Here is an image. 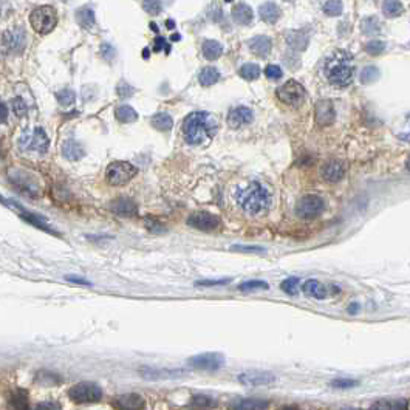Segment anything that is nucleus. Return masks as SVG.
<instances>
[{
  "label": "nucleus",
  "mask_w": 410,
  "mask_h": 410,
  "mask_svg": "<svg viewBox=\"0 0 410 410\" xmlns=\"http://www.w3.org/2000/svg\"><path fill=\"white\" fill-rule=\"evenodd\" d=\"M234 197L238 207L248 215H260L271 206V194L259 181H251L238 187Z\"/></svg>",
  "instance_id": "obj_1"
},
{
  "label": "nucleus",
  "mask_w": 410,
  "mask_h": 410,
  "mask_svg": "<svg viewBox=\"0 0 410 410\" xmlns=\"http://www.w3.org/2000/svg\"><path fill=\"white\" fill-rule=\"evenodd\" d=\"M353 60L347 51H334L323 62V75L333 87L345 88L353 82Z\"/></svg>",
  "instance_id": "obj_2"
},
{
  "label": "nucleus",
  "mask_w": 410,
  "mask_h": 410,
  "mask_svg": "<svg viewBox=\"0 0 410 410\" xmlns=\"http://www.w3.org/2000/svg\"><path fill=\"white\" fill-rule=\"evenodd\" d=\"M217 132V119L205 112H194L187 115L183 122V133L189 144H205Z\"/></svg>",
  "instance_id": "obj_3"
},
{
  "label": "nucleus",
  "mask_w": 410,
  "mask_h": 410,
  "mask_svg": "<svg viewBox=\"0 0 410 410\" xmlns=\"http://www.w3.org/2000/svg\"><path fill=\"white\" fill-rule=\"evenodd\" d=\"M29 24L33 29L39 34H48L51 33L58 25V13L53 6L42 5L33 9L29 14Z\"/></svg>",
  "instance_id": "obj_4"
},
{
  "label": "nucleus",
  "mask_w": 410,
  "mask_h": 410,
  "mask_svg": "<svg viewBox=\"0 0 410 410\" xmlns=\"http://www.w3.org/2000/svg\"><path fill=\"white\" fill-rule=\"evenodd\" d=\"M19 146L22 147L24 150H29V152H39V153H45L50 147V140L45 133L44 129L40 127H34L25 130L19 138Z\"/></svg>",
  "instance_id": "obj_5"
},
{
  "label": "nucleus",
  "mask_w": 410,
  "mask_h": 410,
  "mask_svg": "<svg viewBox=\"0 0 410 410\" xmlns=\"http://www.w3.org/2000/svg\"><path fill=\"white\" fill-rule=\"evenodd\" d=\"M138 169L129 161H113L107 167V181L112 186H124L135 178Z\"/></svg>",
  "instance_id": "obj_6"
},
{
  "label": "nucleus",
  "mask_w": 410,
  "mask_h": 410,
  "mask_svg": "<svg viewBox=\"0 0 410 410\" xmlns=\"http://www.w3.org/2000/svg\"><path fill=\"white\" fill-rule=\"evenodd\" d=\"M305 96H307V93H305V88L302 87V84H299L297 81H288L285 84H282V86L277 88V98L285 104V106L290 107H300Z\"/></svg>",
  "instance_id": "obj_7"
},
{
  "label": "nucleus",
  "mask_w": 410,
  "mask_h": 410,
  "mask_svg": "<svg viewBox=\"0 0 410 410\" xmlns=\"http://www.w3.org/2000/svg\"><path fill=\"white\" fill-rule=\"evenodd\" d=\"M68 396L78 404L98 403L102 398V390L94 382H78L68 390Z\"/></svg>",
  "instance_id": "obj_8"
},
{
  "label": "nucleus",
  "mask_w": 410,
  "mask_h": 410,
  "mask_svg": "<svg viewBox=\"0 0 410 410\" xmlns=\"http://www.w3.org/2000/svg\"><path fill=\"white\" fill-rule=\"evenodd\" d=\"M325 211V202L319 195H305L296 205V214L303 220L318 218Z\"/></svg>",
  "instance_id": "obj_9"
},
{
  "label": "nucleus",
  "mask_w": 410,
  "mask_h": 410,
  "mask_svg": "<svg viewBox=\"0 0 410 410\" xmlns=\"http://www.w3.org/2000/svg\"><path fill=\"white\" fill-rule=\"evenodd\" d=\"M223 362L225 359L220 353H202L189 359V365L197 370H205V372L218 370L223 365Z\"/></svg>",
  "instance_id": "obj_10"
},
{
  "label": "nucleus",
  "mask_w": 410,
  "mask_h": 410,
  "mask_svg": "<svg viewBox=\"0 0 410 410\" xmlns=\"http://www.w3.org/2000/svg\"><path fill=\"white\" fill-rule=\"evenodd\" d=\"M0 45H2V50L5 53H9V55L20 53V51H24V48H25V31H22L20 28L6 31V33L2 36Z\"/></svg>",
  "instance_id": "obj_11"
},
{
  "label": "nucleus",
  "mask_w": 410,
  "mask_h": 410,
  "mask_svg": "<svg viewBox=\"0 0 410 410\" xmlns=\"http://www.w3.org/2000/svg\"><path fill=\"white\" fill-rule=\"evenodd\" d=\"M187 225L191 228H195L198 231H205V233H209V231H214L220 226V218L211 212H194L189 215L187 218Z\"/></svg>",
  "instance_id": "obj_12"
},
{
  "label": "nucleus",
  "mask_w": 410,
  "mask_h": 410,
  "mask_svg": "<svg viewBox=\"0 0 410 410\" xmlns=\"http://www.w3.org/2000/svg\"><path fill=\"white\" fill-rule=\"evenodd\" d=\"M113 407L117 410H144L146 401L138 393H127L121 395L113 399Z\"/></svg>",
  "instance_id": "obj_13"
},
{
  "label": "nucleus",
  "mask_w": 410,
  "mask_h": 410,
  "mask_svg": "<svg viewBox=\"0 0 410 410\" xmlns=\"http://www.w3.org/2000/svg\"><path fill=\"white\" fill-rule=\"evenodd\" d=\"M238 382L251 387L269 385L276 382V376L266 372H248V373H241L238 376Z\"/></svg>",
  "instance_id": "obj_14"
},
{
  "label": "nucleus",
  "mask_w": 410,
  "mask_h": 410,
  "mask_svg": "<svg viewBox=\"0 0 410 410\" xmlns=\"http://www.w3.org/2000/svg\"><path fill=\"white\" fill-rule=\"evenodd\" d=\"M344 174H345V169H344L342 163L338 160H330L327 163H323L321 167V176L328 183L341 181L344 178Z\"/></svg>",
  "instance_id": "obj_15"
},
{
  "label": "nucleus",
  "mask_w": 410,
  "mask_h": 410,
  "mask_svg": "<svg viewBox=\"0 0 410 410\" xmlns=\"http://www.w3.org/2000/svg\"><path fill=\"white\" fill-rule=\"evenodd\" d=\"M269 403L259 398H238L231 401L228 410H268Z\"/></svg>",
  "instance_id": "obj_16"
},
{
  "label": "nucleus",
  "mask_w": 410,
  "mask_h": 410,
  "mask_svg": "<svg viewBox=\"0 0 410 410\" xmlns=\"http://www.w3.org/2000/svg\"><path fill=\"white\" fill-rule=\"evenodd\" d=\"M252 121V112L248 107L238 106L231 109L228 113V125L231 129H240L241 125L249 124Z\"/></svg>",
  "instance_id": "obj_17"
},
{
  "label": "nucleus",
  "mask_w": 410,
  "mask_h": 410,
  "mask_svg": "<svg viewBox=\"0 0 410 410\" xmlns=\"http://www.w3.org/2000/svg\"><path fill=\"white\" fill-rule=\"evenodd\" d=\"M334 106L330 101H319L316 104V121L319 122V125H330L331 122H334Z\"/></svg>",
  "instance_id": "obj_18"
},
{
  "label": "nucleus",
  "mask_w": 410,
  "mask_h": 410,
  "mask_svg": "<svg viewBox=\"0 0 410 410\" xmlns=\"http://www.w3.org/2000/svg\"><path fill=\"white\" fill-rule=\"evenodd\" d=\"M285 40L293 51H303V50H307V47L310 44V36L305 33V31L294 29V31H288L285 36Z\"/></svg>",
  "instance_id": "obj_19"
},
{
  "label": "nucleus",
  "mask_w": 410,
  "mask_h": 410,
  "mask_svg": "<svg viewBox=\"0 0 410 410\" xmlns=\"http://www.w3.org/2000/svg\"><path fill=\"white\" fill-rule=\"evenodd\" d=\"M248 45H249V50L254 53L256 56H260V58H265L269 55V51L272 48V44H271V39L265 34H260V36H256V37H252L248 40Z\"/></svg>",
  "instance_id": "obj_20"
},
{
  "label": "nucleus",
  "mask_w": 410,
  "mask_h": 410,
  "mask_svg": "<svg viewBox=\"0 0 410 410\" xmlns=\"http://www.w3.org/2000/svg\"><path fill=\"white\" fill-rule=\"evenodd\" d=\"M302 293L305 294V296H308V297H313V299H325L327 297V288H325L322 283L316 279H308V280H305L303 282V285H302Z\"/></svg>",
  "instance_id": "obj_21"
},
{
  "label": "nucleus",
  "mask_w": 410,
  "mask_h": 410,
  "mask_svg": "<svg viewBox=\"0 0 410 410\" xmlns=\"http://www.w3.org/2000/svg\"><path fill=\"white\" fill-rule=\"evenodd\" d=\"M110 209L115 212V214H118V215H124V217H132L136 214V205L132 202L130 198H118V200H115V202H112L110 205Z\"/></svg>",
  "instance_id": "obj_22"
},
{
  "label": "nucleus",
  "mask_w": 410,
  "mask_h": 410,
  "mask_svg": "<svg viewBox=\"0 0 410 410\" xmlns=\"http://www.w3.org/2000/svg\"><path fill=\"white\" fill-rule=\"evenodd\" d=\"M233 19L238 25H251L252 19H254V13H252L251 6L246 3H238L233 8Z\"/></svg>",
  "instance_id": "obj_23"
},
{
  "label": "nucleus",
  "mask_w": 410,
  "mask_h": 410,
  "mask_svg": "<svg viewBox=\"0 0 410 410\" xmlns=\"http://www.w3.org/2000/svg\"><path fill=\"white\" fill-rule=\"evenodd\" d=\"M62 155L65 156L67 160L70 161H78L81 160L84 155H86V150H84V147L75 141V140H67L62 146Z\"/></svg>",
  "instance_id": "obj_24"
},
{
  "label": "nucleus",
  "mask_w": 410,
  "mask_h": 410,
  "mask_svg": "<svg viewBox=\"0 0 410 410\" xmlns=\"http://www.w3.org/2000/svg\"><path fill=\"white\" fill-rule=\"evenodd\" d=\"M259 14L262 20L266 24H276L280 17V8L274 2H265L264 5H260Z\"/></svg>",
  "instance_id": "obj_25"
},
{
  "label": "nucleus",
  "mask_w": 410,
  "mask_h": 410,
  "mask_svg": "<svg viewBox=\"0 0 410 410\" xmlns=\"http://www.w3.org/2000/svg\"><path fill=\"white\" fill-rule=\"evenodd\" d=\"M370 410H409V403L406 399H380Z\"/></svg>",
  "instance_id": "obj_26"
},
{
  "label": "nucleus",
  "mask_w": 410,
  "mask_h": 410,
  "mask_svg": "<svg viewBox=\"0 0 410 410\" xmlns=\"http://www.w3.org/2000/svg\"><path fill=\"white\" fill-rule=\"evenodd\" d=\"M202 50H203V56L207 60H215L223 53V47L217 40H205Z\"/></svg>",
  "instance_id": "obj_27"
},
{
  "label": "nucleus",
  "mask_w": 410,
  "mask_h": 410,
  "mask_svg": "<svg viewBox=\"0 0 410 410\" xmlns=\"http://www.w3.org/2000/svg\"><path fill=\"white\" fill-rule=\"evenodd\" d=\"M220 79V71L215 67H205L202 71H200L198 81L203 87H211L215 82H218Z\"/></svg>",
  "instance_id": "obj_28"
},
{
  "label": "nucleus",
  "mask_w": 410,
  "mask_h": 410,
  "mask_svg": "<svg viewBox=\"0 0 410 410\" xmlns=\"http://www.w3.org/2000/svg\"><path fill=\"white\" fill-rule=\"evenodd\" d=\"M152 125L160 132H167L172 129L174 119L171 115H167V113H156L152 118Z\"/></svg>",
  "instance_id": "obj_29"
},
{
  "label": "nucleus",
  "mask_w": 410,
  "mask_h": 410,
  "mask_svg": "<svg viewBox=\"0 0 410 410\" xmlns=\"http://www.w3.org/2000/svg\"><path fill=\"white\" fill-rule=\"evenodd\" d=\"M76 20L82 28H91L94 25V13L91 11V8L87 6L79 8L76 13Z\"/></svg>",
  "instance_id": "obj_30"
},
{
  "label": "nucleus",
  "mask_w": 410,
  "mask_h": 410,
  "mask_svg": "<svg viewBox=\"0 0 410 410\" xmlns=\"http://www.w3.org/2000/svg\"><path fill=\"white\" fill-rule=\"evenodd\" d=\"M404 6L399 0H384L382 2V13L387 17H398L399 14H403Z\"/></svg>",
  "instance_id": "obj_31"
},
{
  "label": "nucleus",
  "mask_w": 410,
  "mask_h": 410,
  "mask_svg": "<svg viewBox=\"0 0 410 410\" xmlns=\"http://www.w3.org/2000/svg\"><path fill=\"white\" fill-rule=\"evenodd\" d=\"M117 118H118V121H121L124 124H130L138 119V113H136V110L130 106H119L117 109Z\"/></svg>",
  "instance_id": "obj_32"
},
{
  "label": "nucleus",
  "mask_w": 410,
  "mask_h": 410,
  "mask_svg": "<svg viewBox=\"0 0 410 410\" xmlns=\"http://www.w3.org/2000/svg\"><path fill=\"white\" fill-rule=\"evenodd\" d=\"M215 406H217V403L214 401V399L209 398V396H205V395L194 396L192 398V404H191V407L194 410H211Z\"/></svg>",
  "instance_id": "obj_33"
},
{
  "label": "nucleus",
  "mask_w": 410,
  "mask_h": 410,
  "mask_svg": "<svg viewBox=\"0 0 410 410\" xmlns=\"http://www.w3.org/2000/svg\"><path fill=\"white\" fill-rule=\"evenodd\" d=\"M260 67L257 64H245V65H241L240 70H238V75L246 79V81H254L260 76Z\"/></svg>",
  "instance_id": "obj_34"
},
{
  "label": "nucleus",
  "mask_w": 410,
  "mask_h": 410,
  "mask_svg": "<svg viewBox=\"0 0 410 410\" xmlns=\"http://www.w3.org/2000/svg\"><path fill=\"white\" fill-rule=\"evenodd\" d=\"M380 22H378L376 17H365L361 22V31L365 36H373L376 33H380Z\"/></svg>",
  "instance_id": "obj_35"
},
{
  "label": "nucleus",
  "mask_w": 410,
  "mask_h": 410,
  "mask_svg": "<svg viewBox=\"0 0 410 410\" xmlns=\"http://www.w3.org/2000/svg\"><path fill=\"white\" fill-rule=\"evenodd\" d=\"M380 79V70H378L376 67L373 65H367L362 68L361 71V76H359V81L361 84H364V86H367V84H372L375 81Z\"/></svg>",
  "instance_id": "obj_36"
},
{
  "label": "nucleus",
  "mask_w": 410,
  "mask_h": 410,
  "mask_svg": "<svg viewBox=\"0 0 410 410\" xmlns=\"http://www.w3.org/2000/svg\"><path fill=\"white\" fill-rule=\"evenodd\" d=\"M322 9H323V13L327 14V16H330V17H338V16H341L342 11H344V5H342L341 0H327Z\"/></svg>",
  "instance_id": "obj_37"
},
{
  "label": "nucleus",
  "mask_w": 410,
  "mask_h": 410,
  "mask_svg": "<svg viewBox=\"0 0 410 410\" xmlns=\"http://www.w3.org/2000/svg\"><path fill=\"white\" fill-rule=\"evenodd\" d=\"M364 48H365V51H367L369 55H372V56H380V55H382L384 51H385V44H384L382 40L375 39V40L367 42Z\"/></svg>",
  "instance_id": "obj_38"
},
{
  "label": "nucleus",
  "mask_w": 410,
  "mask_h": 410,
  "mask_svg": "<svg viewBox=\"0 0 410 410\" xmlns=\"http://www.w3.org/2000/svg\"><path fill=\"white\" fill-rule=\"evenodd\" d=\"M240 291H256V290H269V285L264 280H248L238 285Z\"/></svg>",
  "instance_id": "obj_39"
},
{
  "label": "nucleus",
  "mask_w": 410,
  "mask_h": 410,
  "mask_svg": "<svg viewBox=\"0 0 410 410\" xmlns=\"http://www.w3.org/2000/svg\"><path fill=\"white\" fill-rule=\"evenodd\" d=\"M299 283H300L299 277H288L280 283V288L285 293L291 294V296H294L299 291Z\"/></svg>",
  "instance_id": "obj_40"
},
{
  "label": "nucleus",
  "mask_w": 410,
  "mask_h": 410,
  "mask_svg": "<svg viewBox=\"0 0 410 410\" xmlns=\"http://www.w3.org/2000/svg\"><path fill=\"white\" fill-rule=\"evenodd\" d=\"M143 8H144V11L147 14L156 16V14L161 13V2H160V0H144Z\"/></svg>",
  "instance_id": "obj_41"
},
{
  "label": "nucleus",
  "mask_w": 410,
  "mask_h": 410,
  "mask_svg": "<svg viewBox=\"0 0 410 410\" xmlns=\"http://www.w3.org/2000/svg\"><path fill=\"white\" fill-rule=\"evenodd\" d=\"M58 101H59L64 107H68V106H71L73 102H75V93H73L70 88L60 90V91L58 93Z\"/></svg>",
  "instance_id": "obj_42"
},
{
  "label": "nucleus",
  "mask_w": 410,
  "mask_h": 410,
  "mask_svg": "<svg viewBox=\"0 0 410 410\" xmlns=\"http://www.w3.org/2000/svg\"><path fill=\"white\" fill-rule=\"evenodd\" d=\"M357 382L356 380H350V378H336V380L331 381V387L334 388H351V387H356Z\"/></svg>",
  "instance_id": "obj_43"
},
{
  "label": "nucleus",
  "mask_w": 410,
  "mask_h": 410,
  "mask_svg": "<svg viewBox=\"0 0 410 410\" xmlns=\"http://www.w3.org/2000/svg\"><path fill=\"white\" fill-rule=\"evenodd\" d=\"M265 76H266L268 79H280V78L283 76V71H282V68H280L279 65L269 64V65H266V68H265Z\"/></svg>",
  "instance_id": "obj_44"
},
{
  "label": "nucleus",
  "mask_w": 410,
  "mask_h": 410,
  "mask_svg": "<svg viewBox=\"0 0 410 410\" xmlns=\"http://www.w3.org/2000/svg\"><path fill=\"white\" fill-rule=\"evenodd\" d=\"M398 138L403 140V141L410 143V115H407V117H406L403 129L398 132Z\"/></svg>",
  "instance_id": "obj_45"
},
{
  "label": "nucleus",
  "mask_w": 410,
  "mask_h": 410,
  "mask_svg": "<svg viewBox=\"0 0 410 410\" xmlns=\"http://www.w3.org/2000/svg\"><path fill=\"white\" fill-rule=\"evenodd\" d=\"M13 112L17 115V117H24V115H27V104L24 102L22 98L13 99Z\"/></svg>",
  "instance_id": "obj_46"
},
{
  "label": "nucleus",
  "mask_w": 410,
  "mask_h": 410,
  "mask_svg": "<svg viewBox=\"0 0 410 410\" xmlns=\"http://www.w3.org/2000/svg\"><path fill=\"white\" fill-rule=\"evenodd\" d=\"M233 251H238V252H264L265 249L262 246H245V245H234L231 246Z\"/></svg>",
  "instance_id": "obj_47"
},
{
  "label": "nucleus",
  "mask_w": 410,
  "mask_h": 410,
  "mask_svg": "<svg viewBox=\"0 0 410 410\" xmlns=\"http://www.w3.org/2000/svg\"><path fill=\"white\" fill-rule=\"evenodd\" d=\"M133 91H135V90L129 86L127 82H121L119 86H118V94H119V96H122V98H129V96H132Z\"/></svg>",
  "instance_id": "obj_48"
},
{
  "label": "nucleus",
  "mask_w": 410,
  "mask_h": 410,
  "mask_svg": "<svg viewBox=\"0 0 410 410\" xmlns=\"http://www.w3.org/2000/svg\"><path fill=\"white\" fill-rule=\"evenodd\" d=\"M229 282V279H223V280H200L197 282V287H214V285H226Z\"/></svg>",
  "instance_id": "obj_49"
},
{
  "label": "nucleus",
  "mask_w": 410,
  "mask_h": 410,
  "mask_svg": "<svg viewBox=\"0 0 410 410\" xmlns=\"http://www.w3.org/2000/svg\"><path fill=\"white\" fill-rule=\"evenodd\" d=\"M101 55H102V58L106 59V60H112L117 53H115L113 47H110V45H107V44H104V45L101 47Z\"/></svg>",
  "instance_id": "obj_50"
},
{
  "label": "nucleus",
  "mask_w": 410,
  "mask_h": 410,
  "mask_svg": "<svg viewBox=\"0 0 410 410\" xmlns=\"http://www.w3.org/2000/svg\"><path fill=\"white\" fill-rule=\"evenodd\" d=\"M34 410H60V407L55 403H40Z\"/></svg>",
  "instance_id": "obj_51"
},
{
  "label": "nucleus",
  "mask_w": 410,
  "mask_h": 410,
  "mask_svg": "<svg viewBox=\"0 0 410 410\" xmlns=\"http://www.w3.org/2000/svg\"><path fill=\"white\" fill-rule=\"evenodd\" d=\"M146 225H147V228H149L150 231H153V233H161V231H164V228H163L161 225L152 222V220H147Z\"/></svg>",
  "instance_id": "obj_52"
},
{
  "label": "nucleus",
  "mask_w": 410,
  "mask_h": 410,
  "mask_svg": "<svg viewBox=\"0 0 410 410\" xmlns=\"http://www.w3.org/2000/svg\"><path fill=\"white\" fill-rule=\"evenodd\" d=\"M6 117H8V110H6V107H5V104L0 102V122L5 121Z\"/></svg>",
  "instance_id": "obj_53"
},
{
  "label": "nucleus",
  "mask_w": 410,
  "mask_h": 410,
  "mask_svg": "<svg viewBox=\"0 0 410 410\" xmlns=\"http://www.w3.org/2000/svg\"><path fill=\"white\" fill-rule=\"evenodd\" d=\"M67 280L75 282V283H81V285H90V283L86 279H76V277H67Z\"/></svg>",
  "instance_id": "obj_54"
},
{
  "label": "nucleus",
  "mask_w": 410,
  "mask_h": 410,
  "mask_svg": "<svg viewBox=\"0 0 410 410\" xmlns=\"http://www.w3.org/2000/svg\"><path fill=\"white\" fill-rule=\"evenodd\" d=\"M357 308H359V307H357V303H353V305H351V307L349 308V311H350L351 314H354V313L357 311Z\"/></svg>",
  "instance_id": "obj_55"
},
{
  "label": "nucleus",
  "mask_w": 410,
  "mask_h": 410,
  "mask_svg": "<svg viewBox=\"0 0 410 410\" xmlns=\"http://www.w3.org/2000/svg\"><path fill=\"white\" fill-rule=\"evenodd\" d=\"M280 410H302L299 407H294V406H287V407H282Z\"/></svg>",
  "instance_id": "obj_56"
},
{
  "label": "nucleus",
  "mask_w": 410,
  "mask_h": 410,
  "mask_svg": "<svg viewBox=\"0 0 410 410\" xmlns=\"http://www.w3.org/2000/svg\"><path fill=\"white\" fill-rule=\"evenodd\" d=\"M407 171H410V155H409V158H407Z\"/></svg>",
  "instance_id": "obj_57"
},
{
  "label": "nucleus",
  "mask_w": 410,
  "mask_h": 410,
  "mask_svg": "<svg viewBox=\"0 0 410 410\" xmlns=\"http://www.w3.org/2000/svg\"><path fill=\"white\" fill-rule=\"evenodd\" d=\"M167 27H169V28H172V27H174V22H172V20H167Z\"/></svg>",
  "instance_id": "obj_58"
},
{
  "label": "nucleus",
  "mask_w": 410,
  "mask_h": 410,
  "mask_svg": "<svg viewBox=\"0 0 410 410\" xmlns=\"http://www.w3.org/2000/svg\"><path fill=\"white\" fill-rule=\"evenodd\" d=\"M342 410H359V409H342Z\"/></svg>",
  "instance_id": "obj_59"
},
{
  "label": "nucleus",
  "mask_w": 410,
  "mask_h": 410,
  "mask_svg": "<svg viewBox=\"0 0 410 410\" xmlns=\"http://www.w3.org/2000/svg\"><path fill=\"white\" fill-rule=\"evenodd\" d=\"M285 2H294V0H285Z\"/></svg>",
  "instance_id": "obj_60"
},
{
  "label": "nucleus",
  "mask_w": 410,
  "mask_h": 410,
  "mask_svg": "<svg viewBox=\"0 0 410 410\" xmlns=\"http://www.w3.org/2000/svg\"><path fill=\"white\" fill-rule=\"evenodd\" d=\"M226 2H231V0H226Z\"/></svg>",
  "instance_id": "obj_61"
}]
</instances>
